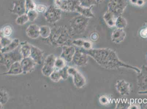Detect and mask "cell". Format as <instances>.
<instances>
[{
	"mask_svg": "<svg viewBox=\"0 0 147 109\" xmlns=\"http://www.w3.org/2000/svg\"><path fill=\"white\" fill-rule=\"evenodd\" d=\"M140 35L143 38H147V27L142 29L140 32Z\"/></svg>",
	"mask_w": 147,
	"mask_h": 109,
	"instance_id": "cell-39",
	"label": "cell"
},
{
	"mask_svg": "<svg viewBox=\"0 0 147 109\" xmlns=\"http://www.w3.org/2000/svg\"><path fill=\"white\" fill-rule=\"evenodd\" d=\"M25 5L26 13L29 10H35L37 5L33 0H25Z\"/></svg>",
	"mask_w": 147,
	"mask_h": 109,
	"instance_id": "cell-32",
	"label": "cell"
},
{
	"mask_svg": "<svg viewBox=\"0 0 147 109\" xmlns=\"http://www.w3.org/2000/svg\"><path fill=\"white\" fill-rule=\"evenodd\" d=\"M62 0H55V5L56 6H57Z\"/></svg>",
	"mask_w": 147,
	"mask_h": 109,
	"instance_id": "cell-42",
	"label": "cell"
},
{
	"mask_svg": "<svg viewBox=\"0 0 147 109\" xmlns=\"http://www.w3.org/2000/svg\"><path fill=\"white\" fill-rule=\"evenodd\" d=\"M23 71L20 62H17L13 63L6 72L3 73V75H18L23 74Z\"/></svg>",
	"mask_w": 147,
	"mask_h": 109,
	"instance_id": "cell-17",
	"label": "cell"
},
{
	"mask_svg": "<svg viewBox=\"0 0 147 109\" xmlns=\"http://www.w3.org/2000/svg\"><path fill=\"white\" fill-rule=\"evenodd\" d=\"M99 102L100 104L103 106H107L110 104L111 102V99L110 97L107 95H103L100 97Z\"/></svg>",
	"mask_w": 147,
	"mask_h": 109,
	"instance_id": "cell-35",
	"label": "cell"
},
{
	"mask_svg": "<svg viewBox=\"0 0 147 109\" xmlns=\"http://www.w3.org/2000/svg\"><path fill=\"white\" fill-rule=\"evenodd\" d=\"M47 8L48 7L45 5L38 4L37 5L35 10L38 13H44L45 14L47 10Z\"/></svg>",
	"mask_w": 147,
	"mask_h": 109,
	"instance_id": "cell-38",
	"label": "cell"
},
{
	"mask_svg": "<svg viewBox=\"0 0 147 109\" xmlns=\"http://www.w3.org/2000/svg\"><path fill=\"white\" fill-rule=\"evenodd\" d=\"M20 63L22 66L23 74H26L33 71L37 64L31 57L23 58Z\"/></svg>",
	"mask_w": 147,
	"mask_h": 109,
	"instance_id": "cell-14",
	"label": "cell"
},
{
	"mask_svg": "<svg viewBox=\"0 0 147 109\" xmlns=\"http://www.w3.org/2000/svg\"><path fill=\"white\" fill-rule=\"evenodd\" d=\"M40 27L36 24L29 25L26 31L27 36L32 39H36L40 36Z\"/></svg>",
	"mask_w": 147,
	"mask_h": 109,
	"instance_id": "cell-18",
	"label": "cell"
},
{
	"mask_svg": "<svg viewBox=\"0 0 147 109\" xmlns=\"http://www.w3.org/2000/svg\"><path fill=\"white\" fill-rule=\"evenodd\" d=\"M130 2L132 4L134 5H137L139 0H130Z\"/></svg>",
	"mask_w": 147,
	"mask_h": 109,
	"instance_id": "cell-41",
	"label": "cell"
},
{
	"mask_svg": "<svg viewBox=\"0 0 147 109\" xmlns=\"http://www.w3.org/2000/svg\"><path fill=\"white\" fill-rule=\"evenodd\" d=\"M103 1V0H97V2H101V1Z\"/></svg>",
	"mask_w": 147,
	"mask_h": 109,
	"instance_id": "cell-43",
	"label": "cell"
},
{
	"mask_svg": "<svg viewBox=\"0 0 147 109\" xmlns=\"http://www.w3.org/2000/svg\"><path fill=\"white\" fill-rule=\"evenodd\" d=\"M0 99H1V104L5 105L7 103L9 100V94L5 90H1V94H0Z\"/></svg>",
	"mask_w": 147,
	"mask_h": 109,
	"instance_id": "cell-29",
	"label": "cell"
},
{
	"mask_svg": "<svg viewBox=\"0 0 147 109\" xmlns=\"http://www.w3.org/2000/svg\"><path fill=\"white\" fill-rule=\"evenodd\" d=\"M117 91L122 96L129 95L131 91L130 84L124 80H121L117 81L115 85Z\"/></svg>",
	"mask_w": 147,
	"mask_h": 109,
	"instance_id": "cell-12",
	"label": "cell"
},
{
	"mask_svg": "<svg viewBox=\"0 0 147 109\" xmlns=\"http://www.w3.org/2000/svg\"><path fill=\"white\" fill-rule=\"evenodd\" d=\"M80 5V0H62L57 6L62 11L76 12L77 7Z\"/></svg>",
	"mask_w": 147,
	"mask_h": 109,
	"instance_id": "cell-9",
	"label": "cell"
},
{
	"mask_svg": "<svg viewBox=\"0 0 147 109\" xmlns=\"http://www.w3.org/2000/svg\"><path fill=\"white\" fill-rule=\"evenodd\" d=\"M44 52L41 49L31 45L30 57L37 64H41L44 59Z\"/></svg>",
	"mask_w": 147,
	"mask_h": 109,
	"instance_id": "cell-15",
	"label": "cell"
},
{
	"mask_svg": "<svg viewBox=\"0 0 147 109\" xmlns=\"http://www.w3.org/2000/svg\"><path fill=\"white\" fill-rule=\"evenodd\" d=\"M72 44L78 47H82L85 50L92 49V44L89 41L82 39L74 40L72 41Z\"/></svg>",
	"mask_w": 147,
	"mask_h": 109,
	"instance_id": "cell-22",
	"label": "cell"
},
{
	"mask_svg": "<svg viewBox=\"0 0 147 109\" xmlns=\"http://www.w3.org/2000/svg\"><path fill=\"white\" fill-rule=\"evenodd\" d=\"M29 21L27 14H26L19 16L16 20V23L19 25H23Z\"/></svg>",
	"mask_w": 147,
	"mask_h": 109,
	"instance_id": "cell-27",
	"label": "cell"
},
{
	"mask_svg": "<svg viewBox=\"0 0 147 109\" xmlns=\"http://www.w3.org/2000/svg\"><path fill=\"white\" fill-rule=\"evenodd\" d=\"M126 33L123 29L117 28L112 33L111 39L113 43L119 44L125 40Z\"/></svg>",
	"mask_w": 147,
	"mask_h": 109,
	"instance_id": "cell-16",
	"label": "cell"
},
{
	"mask_svg": "<svg viewBox=\"0 0 147 109\" xmlns=\"http://www.w3.org/2000/svg\"><path fill=\"white\" fill-rule=\"evenodd\" d=\"M52 29L48 26H42L40 27V36L41 38L45 39L49 38L51 35Z\"/></svg>",
	"mask_w": 147,
	"mask_h": 109,
	"instance_id": "cell-24",
	"label": "cell"
},
{
	"mask_svg": "<svg viewBox=\"0 0 147 109\" xmlns=\"http://www.w3.org/2000/svg\"><path fill=\"white\" fill-rule=\"evenodd\" d=\"M68 67H69L66 66L63 68L59 70L61 79L64 80H66L67 79L69 76L68 71Z\"/></svg>",
	"mask_w": 147,
	"mask_h": 109,
	"instance_id": "cell-37",
	"label": "cell"
},
{
	"mask_svg": "<svg viewBox=\"0 0 147 109\" xmlns=\"http://www.w3.org/2000/svg\"><path fill=\"white\" fill-rule=\"evenodd\" d=\"M80 5L85 7H90L95 5L97 0H80Z\"/></svg>",
	"mask_w": 147,
	"mask_h": 109,
	"instance_id": "cell-31",
	"label": "cell"
},
{
	"mask_svg": "<svg viewBox=\"0 0 147 109\" xmlns=\"http://www.w3.org/2000/svg\"><path fill=\"white\" fill-rule=\"evenodd\" d=\"M71 38L69 30L63 26L52 29L51 35L49 37L52 44L63 46H65V43L68 41H70Z\"/></svg>",
	"mask_w": 147,
	"mask_h": 109,
	"instance_id": "cell-2",
	"label": "cell"
},
{
	"mask_svg": "<svg viewBox=\"0 0 147 109\" xmlns=\"http://www.w3.org/2000/svg\"><path fill=\"white\" fill-rule=\"evenodd\" d=\"M13 8L10 10L13 14L19 16L26 13L25 0H13Z\"/></svg>",
	"mask_w": 147,
	"mask_h": 109,
	"instance_id": "cell-13",
	"label": "cell"
},
{
	"mask_svg": "<svg viewBox=\"0 0 147 109\" xmlns=\"http://www.w3.org/2000/svg\"><path fill=\"white\" fill-rule=\"evenodd\" d=\"M69 75L73 77V83L77 88H81L86 84V79L84 75L77 69L72 67L68 68Z\"/></svg>",
	"mask_w": 147,
	"mask_h": 109,
	"instance_id": "cell-6",
	"label": "cell"
},
{
	"mask_svg": "<svg viewBox=\"0 0 147 109\" xmlns=\"http://www.w3.org/2000/svg\"><path fill=\"white\" fill-rule=\"evenodd\" d=\"M89 56L92 57L100 66L107 70H115L121 68L131 69L138 74L141 72L136 66L128 64L121 61L114 50L109 48L91 49L86 50L82 48Z\"/></svg>",
	"mask_w": 147,
	"mask_h": 109,
	"instance_id": "cell-1",
	"label": "cell"
},
{
	"mask_svg": "<svg viewBox=\"0 0 147 109\" xmlns=\"http://www.w3.org/2000/svg\"><path fill=\"white\" fill-rule=\"evenodd\" d=\"M130 103L128 101L125 100H120L118 102L116 106V109H129L130 106Z\"/></svg>",
	"mask_w": 147,
	"mask_h": 109,
	"instance_id": "cell-34",
	"label": "cell"
},
{
	"mask_svg": "<svg viewBox=\"0 0 147 109\" xmlns=\"http://www.w3.org/2000/svg\"><path fill=\"white\" fill-rule=\"evenodd\" d=\"M65 63L66 62L63 58L60 57L59 58H57L55 63V69L59 70L63 68L66 66Z\"/></svg>",
	"mask_w": 147,
	"mask_h": 109,
	"instance_id": "cell-28",
	"label": "cell"
},
{
	"mask_svg": "<svg viewBox=\"0 0 147 109\" xmlns=\"http://www.w3.org/2000/svg\"><path fill=\"white\" fill-rule=\"evenodd\" d=\"M61 11L57 6L50 5L44 14L46 21L49 23L53 24L59 21L61 18Z\"/></svg>",
	"mask_w": 147,
	"mask_h": 109,
	"instance_id": "cell-7",
	"label": "cell"
},
{
	"mask_svg": "<svg viewBox=\"0 0 147 109\" xmlns=\"http://www.w3.org/2000/svg\"><path fill=\"white\" fill-rule=\"evenodd\" d=\"M12 33V28L9 25L3 27L1 30V35L7 38L10 37Z\"/></svg>",
	"mask_w": 147,
	"mask_h": 109,
	"instance_id": "cell-26",
	"label": "cell"
},
{
	"mask_svg": "<svg viewBox=\"0 0 147 109\" xmlns=\"http://www.w3.org/2000/svg\"><path fill=\"white\" fill-rule=\"evenodd\" d=\"M26 14L28 17L29 21L31 22H34L38 17V13L35 10H29Z\"/></svg>",
	"mask_w": 147,
	"mask_h": 109,
	"instance_id": "cell-33",
	"label": "cell"
},
{
	"mask_svg": "<svg viewBox=\"0 0 147 109\" xmlns=\"http://www.w3.org/2000/svg\"><path fill=\"white\" fill-rule=\"evenodd\" d=\"M117 18L113 13L108 10L103 16V19L105 23L110 28H113L115 26Z\"/></svg>",
	"mask_w": 147,
	"mask_h": 109,
	"instance_id": "cell-19",
	"label": "cell"
},
{
	"mask_svg": "<svg viewBox=\"0 0 147 109\" xmlns=\"http://www.w3.org/2000/svg\"><path fill=\"white\" fill-rule=\"evenodd\" d=\"M12 40L10 38L1 35V49L8 46L11 42Z\"/></svg>",
	"mask_w": 147,
	"mask_h": 109,
	"instance_id": "cell-36",
	"label": "cell"
},
{
	"mask_svg": "<svg viewBox=\"0 0 147 109\" xmlns=\"http://www.w3.org/2000/svg\"><path fill=\"white\" fill-rule=\"evenodd\" d=\"M76 50L75 48L73 46L65 45L63 46L62 52L60 57L63 58L65 62L69 63L72 62Z\"/></svg>",
	"mask_w": 147,
	"mask_h": 109,
	"instance_id": "cell-11",
	"label": "cell"
},
{
	"mask_svg": "<svg viewBox=\"0 0 147 109\" xmlns=\"http://www.w3.org/2000/svg\"><path fill=\"white\" fill-rule=\"evenodd\" d=\"M57 57L54 54H49L45 58L43 67L41 69L42 74L46 77H49L55 70V63Z\"/></svg>",
	"mask_w": 147,
	"mask_h": 109,
	"instance_id": "cell-8",
	"label": "cell"
},
{
	"mask_svg": "<svg viewBox=\"0 0 147 109\" xmlns=\"http://www.w3.org/2000/svg\"><path fill=\"white\" fill-rule=\"evenodd\" d=\"M94 38H95V41H96L98 39V35L96 33H93V34H92V35H91V39L93 41Z\"/></svg>",
	"mask_w": 147,
	"mask_h": 109,
	"instance_id": "cell-40",
	"label": "cell"
},
{
	"mask_svg": "<svg viewBox=\"0 0 147 109\" xmlns=\"http://www.w3.org/2000/svg\"><path fill=\"white\" fill-rule=\"evenodd\" d=\"M92 7H85L80 5L77 7L76 12L86 18H94V16L92 11Z\"/></svg>",
	"mask_w": 147,
	"mask_h": 109,
	"instance_id": "cell-20",
	"label": "cell"
},
{
	"mask_svg": "<svg viewBox=\"0 0 147 109\" xmlns=\"http://www.w3.org/2000/svg\"><path fill=\"white\" fill-rule=\"evenodd\" d=\"M88 56L82 48L76 50L72 62L76 66L80 67L85 66L88 62Z\"/></svg>",
	"mask_w": 147,
	"mask_h": 109,
	"instance_id": "cell-10",
	"label": "cell"
},
{
	"mask_svg": "<svg viewBox=\"0 0 147 109\" xmlns=\"http://www.w3.org/2000/svg\"><path fill=\"white\" fill-rule=\"evenodd\" d=\"M20 40L17 38H15L8 46L1 49V54L10 52L15 50L20 46Z\"/></svg>",
	"mask_w": 147,
	"mask_h": 109,
	"instance_id": "cell-21",
	"label": "cell"
},
{
	"mask_svg": "<svg viewBox=\"0 0 147 109\" xmlns=\"http://www.w3.org/2000/svg\"><path fill=\"white\" fill-rule=\"evenodd\" d=\"M50 79L51 80L54 82H58L61 79V74L59 72V70H56L53 71L50 76Z\"/></svg>",
	"mask_w": 147,
	"mask_h": 109,
	"instance_id": "cell-30",
	"label": "cell"
},
{
	"mask_svg": "<svg viewBox=\"0 0 147 109\" xmlns=\"http://www.w3.org/2000/svg\"><path fill=\"white\" fill-rule=\"evenodd\" d=\"M127 25V22L125 18L121 16L117 17L115 24V27L117 28L124 29L126 27Z\"/></svg>",
	"mask_w": 147,
	"mask_h": 109,
	"instance_id": "cell-25",
	"label": "cell"
},
{
	"mask_svg": "<svg viewBox=\"0 0 147 109\" xmlns=\"http://www.w3.org/2000/svg\"><path fill=\"white\" fill-rule=\"evenodd\" d=\"M23 58L20 45L18 47L13 51L1 54V64L5 66L8 70L13 63L21 62Z\"/></svg>",
	"mask_w": 147,
	"mask_h": 109,
	"instance_id": "cell-3",
	"label": "cell"
},
{
	"mask_svg": "<svg viewBox=\"0 0 147 109\" xmlns=\"http://www.w3.org/2000/svg\"><path fill=\"white\" fill-rule=\"evenodd\" d=\"M127 5V0H109L108 11L113 13L117 17L121 16Z\"/></svg>",
	"mask_w": 147,
	"mask_h": 109,
	"instance_id": "cell-5",
	"label": "cell"
},
{
	"mask_svg": "<svg viewBox=\"0 0 147 109\" xmlns=\"http://www.w3.org/2000/svg\"><path fill=\"white\" fill-rule=\"evenodd\" d=\"M20 48L23 58L30 56L31 45L28 42H24L20 45Z\"/></svg>",
	"mask_w": 147,
	"mask_h": 109,
	"instance_id": "cell-23",
	"label": "cell"
},
{
	"mask_svg": "<svg viewBox=\"0 0 147 109\" xmlns=\"http://www.w3.org/2000/svg\"><path fill=\"white\" fill-rule=\"evenodd\" d=\"M88 19L80 15L71 19L69 21L70 26L74 32L78 34L84 33L88 26Z\"/></svg>",
	"mask_w": 147,
	"mask_h": 109,
	"instance_id": "cell-4",
	"label": "cell"
}]
</instances>
